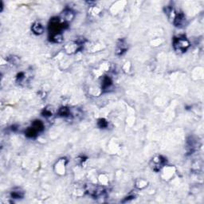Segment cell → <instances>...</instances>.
I'll list each match as a JSON object with an SVG mask.
<instances>
[{
    "label": "cell",
    "instance_id": "8992f818",
    "mask_svg": "<svg viewBox=\"0 0 204 204\" xmlns=\"http://www.w3.org/2000/svg\"><path fill=\"white\" fill-rule=\"evenodd\" d=\"M74 18V14L70 9H65V11L62 12V18H61V19H62V21L64 23H67L68 22H71Z\"/></svg>",
    "mask_w": 204,
    "mask_h": 204
},
{
    "label": "cell",
    "instance_id": "5b68a950",
    "mask_svg": "<svg viewBox=\"0 0 204 204\" xmlns=\"http://www.w3.org/2000/svg\"><path fill=\"white\" fill-rule=\"evenodd\" d=\"M128 49L127 44H126L124 40H120L117 45V50H116V54L117 55H121L123 54L124 52H126Z\"/></svg>",
    "mask_w": 204,
    "mask_h": 204
},
{
    "label": "cell",
    "instance_id": "9a60e30c",
    "mask_svg": "<svg viewBox=\"0 0 204 204\" xmlns=\"http://www.w3.org/2000/svg\"><path fill=\"white\" fill-rule=\"evenodd\" d=\"M97 124H98V126L101 128H105L108 126V122H107L105 119H100L98 121Z\"/></svg>",
    "mask_w": 204,
    "mask_h": 204
},
{
    "label": "cell",
    "instance_id": "9c48e42d",
    "mask_svg": "<svg viewBox=\"0 0 204 204\" xmlns=\"http://www.w3.org/2000/svg\"><path fill=\"white\" fill-rule=\"evenodd\" d=\"M32 127L37 131V132L39 133V132H42L44 130V125H43V123L41 121H34L33 123H32Z\"/></svg>",
    "mask_w": 204,
    "mask_h": 204
},
{
    "label": "cell",
    "instance_id": "4fadbf2b",
    "mask_svg": "<svg viewBox=\"0 0 204 204\" xmlns=\"http://www.w3.org/2000/svg\"><path fill=\"white\" fill-rule=\"evenodd\" d=\"M24 196V193L20 189L14 190L11 192V197L14 199H22Z\"/></svg>",
    "mask_w": 204,
    "mask_h": 204
},
{
    "label": "cell",
    "instance_id": "6da1fadb",
    "mask_svg": "<svg viewBox=\"0 0 204 204\" xmlns=\"http://www.w3.org/2000/svg\"><path fill=\"white\" fill-rule=\"evenodd\" d=\"M173 46L174 49L177 52L180 53H184L188 49L190 46V43L188 40L185 38H175L173 40Z\"/></svg>",
    "mask_w": 204,
    "mask_h": 204
},
{
    "label": "cell",
    "instance_id": "7c38bea8",
    "mask_svg": "<svg viewBox=\"0 0 204 204\" xmlns=\"http://www.w3.org/2000/svg\"><path fill=\"white\" fill-rule=\"evenodd\" d=\"M63 40V36L61 33L60 34H52L51 37H50V41L53 42L55 43H59L61 42H62Z\"/></svg>",
    "mask_w": 204,
    "mask_h": 204
},
{
    "label": "cell",
    "instance_id": "3957f363",
    "mask_svg": "<svg viewBox=\"0 0 204 204\" xmlns=\"http://www.w3.org/2000/svg\"><path fill=\"white\" fill-rule=\"evenodd\" d=\"M81 42H70L68 43L67 45L65 46V50L66 52H68L69 54H73L75 51H77L79 49H80V46H81Z\"/></svg>",
    "mask_w": 204,
    "mask_h": 204
},
{
    "label": "cell",
    "instance_id": "30bf717a",
    "mask_svg": "<svg viewBox=\"0 0 204 204\" xmlns=\"http://www.w3.org/2000/svg\"><path fill=\"white\" fill-rule=\"evenodd\" d=\"M25 133H26V136H27L28 138H35V137L38 136V132L31 126V127H30V128H27Z\"/></svg>",
    "mask_w": 204,
    "mask_h": 204
},
{
    "label": "cell",
    "instance_id": "8fae6325",
    "mask_svg": "<svg viewBox=\"0 0 204 204\" xmlns=\"http://www.w3.org/2000/svg\"><path fill=\"white\" fill-rule=\"evenodd\" d=\"M112 81L111 80L109 77L105 76L103 78V81H102V88L103 89H108V88L112 85Z\"/></svg>",
    "mask_w": 204,
    "mask_h": 204
},
{
    "label": "cell",
    "instance_id": "5bb4252c",
    "mask_svg": "<svg viewBox=\"0 0 204 204\" xmlns=\"http://www.w3.org/2000/svg\"><path fill=\"white\" fill-rule=\"evenodd\" d=\"M70 109L66 107H61L58 111V114L61 117H69L70 116Z\"/></svg>",
    "mask_w": 204,
    "mask_h": 204
},
{
    "label": "cell",
    "instance_id": "52a82bcc",
    "mask_svg": "<svg viewBox=\"0 0 204 204\" xmlns=\"http://www.w3.org/2000/svg\"><path fill=\"white\" fill-rule=\"evenodd\" d=\"M31 30L33 33L37 34V35H40V34H43V32H44V27H42V25L40 23H38V22L33 24Z\"/></svg>",
    "mask_w": 204,
    "mask_h": 204
},
{
    "label": "cell",
    "instance_id": "277c9868",
    "mask_svg": "<svg viewBox=\"0 0 204 204\" xmlns=\"http://www.w3.org/2000/svg\"><path fill=\"white\" fill-rule=\"evenodd\" d=\"M173 22H174V24L175 25V27H180V26L184 25V23H185V16L181 12L175 14L174 18H173Z\"/></svg>",
    "mask_w": 204,
    "mask_h": 204
},
{
    "label": "cell",
    "instance_id": "2e32d148",
    "mask_svg": "<svg viewBox=\"0 0 204 204\" xmlns=\"http://www.w3.org/2000/svg\"><path fill=\"white\" fill-rule=\"evenodd\" d=\"M42 115L44 116V117H51L52 116V112L50 111V110L47 109V108H46L44 111H43L42 112Z\"/></svg>",
    "mask_w": 204,
    "mask_h": 204
},
{
    "label": "cell",
    "instance_id": "ba28073f",
    "mask_svg": "<svg viewBox=\"0 0 204 204\" xmlns=\"http://www.w3.org/2000/svg\"><path fill=\"white\" fill-rule=\"evenodd\" d=\"M196 146H197V141L193 139V137H190L187 140V150L189 152H193L194 151L196 150Z\"/></svg>",
    "mask_w": 204,
    "mask_h": 204
},
{
    "label": "cell",
    "instance_id": "7a4b0ae2",
    "mask_svg": "<svg viewBox=\"0 0 204 204\" xmlns=\"http://www.w3.org/2000/svg\"><path fill=\"white\" fill-rule=\"evenodd\" d=\"M167 159L164 157L161 156V155L155 157L152 160V169L154 171H159L165 165Z\"/></svg>",
    "mask_w": 204,
    "mask_h": 204
}]
</instances>
